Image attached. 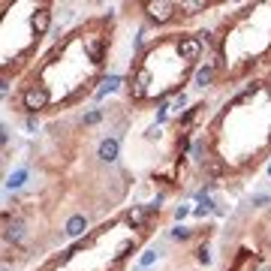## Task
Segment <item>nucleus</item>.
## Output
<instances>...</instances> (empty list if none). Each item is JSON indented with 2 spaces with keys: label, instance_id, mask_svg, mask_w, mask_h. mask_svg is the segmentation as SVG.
<instances>
[{
  "label": "nucleus",
  "instance_id": "obj_1",
  "mask_svg": "<svg viewBox=\"0 0 271 271\" xmlns=\"http://www.w3.org/2000/svg\"><path fill=\"white\" fill-rule=\"evenodd\" d=\"M145 9H148V15L157 18V21H169L178 9V3H145Z\"/></svg>",
  "mask_w": 271,
  "mask_h": 271
},
{
  "label": "nucleus",
  "instance_id": "obj_4",
  "mask_svg": "<svg viewBox=\"0 0 271 271\" xmlns=\"http://www.w3.org/2000/svg\"><path fill=\"white\" fill-rule=\"evenodd\" d=\"M21 184H24V172H15L9 178V187H21Z\"/></svg>",
  "mask_w": 271,
  "mask_h": 271
},
{
  "label": "nucleus",
  "instance_id": "obj_3",
  "mask_svg": "<svg viewBox=\"0 0 271 271\" xmlns=\"http://www.w3.org/2000/svg\"><path fill=\"white\" fill-rule=\"evenodd\" d=\"M82 226H84V220H82V217H76V220H69V229H66V232H69V235H79Z\"/></svg>",
  "mask_w": 271,
  "mask_h": 271
},
{
  "label": "nucleus",
  "instance_id": "obj_2",
  "mask_svg": "<svg viewBox=\"0 0 271 271\" xmlns=\"http://www.w3.org/2000/svg\"><path fill=\"white\" fill-rule=\"evenodd\" d=\"M115 154H118V142H115V139H105V142L100 145V157H103V160H115Z\"/></svg>",
  "mask_w": 271,
  "mask_h": 271
}]
</instances>
